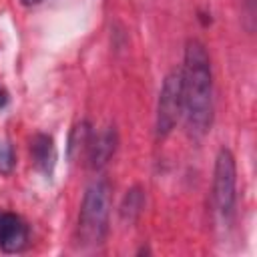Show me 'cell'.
Here are the masks:
<instances>
[{
  "instance_id": "1",
  "label": "cell",
  "mask_w": 257,
  "mask_h": 257,
  "mask_svg": "<svg viewBox=\"0 0 257 257\" xmlns=\"http://www.w3.org/2000/svg\"><path fill=\"white\" fill-rule=\"evenodd\" d=\"M183 114L187 128L195 139L211 131L213 122V78L211 62L199 40H189L185 48V66L181 68Z\"/></svg>"
},
{
  "instance_id": "2",
  "label": "cell",
  "mask_w": 257,
  "mask_h": 257,
  "mask_svg": "<svg viewBox=\"0 0 257 257\" xmlns=\"http://www.w3.org/2000/svg\"><path fill=\"white\" fill-rule=\"evenodd\" d=\"M110 185L104 179L94 181L82 199L78 213V237L84 245H100L108 231Z\"/></svg>"
},
{
  "instance_id": "3",
  "label": "cell",
  "mask_w": 257,
  "mask_h": 257,
  "mask_svg": "<svg viewBox=\"0 0 257 257\" xmlns=\"http://www.w3.org/2000/svg\"><path fill=\"white\" fill-rule=\"evenodd\" d=\"M235 159L229 149H221L215 161V173H213V203L217 213L229 221L235 211Z\"/></svg>"
},
{
  "instance_id": "4",
  "label": "cell",
  "mask_w": 257,
  "mask_h": 257,
  "mask_svg": "<svg viewBox=\"0 0 257 257\" xmlns=\"http://www.w3.org/2000/svg\"><path fill=\"white\" fill-rule=\"evenodd\" d=\"M183 114V88H181V70H173L165 76L159 106H157V135L167 137Z\"/></svg>"
},
{
  "instance_id": "5",
  "label": "cell",
  "mask_w": 257,
  "mask_h": 257,
  "mask_svg": "<svg viewBox=\"0 0 257 257\" xmlns=\"http://www.w3.org/2000/svg\"><path fill=\"white\" fill-rule=\"evenodd\" d=\"M28 241V227L26 223L14 213L0 215V249L6 253L20 251Z\"/></svg>"
},
{
  "instance_id": "6",
  "label": "cell",
  "mask_w": 257,
  "mask_h": 257,
  "mask_svg": "<svg viewBox=\"0 0 257 257\" xmlns=\"http://www.w3.org/2000/svg\"><path fill=\"white\" fill-rule=\"evenodd\" d=\"M114 149H116V131H114V126H108L104 133H100L88 145V151H90V155H88L90 167L92 169L104 167L110 161V157L114 155Z\"/></svg>"
},
{
  "instance_id": "7",
  "label": "cell",
  "mask_w": 257,
  "mask_h": 257,
  "mask_svg": "<svg viewBox=\"0 0 257 257\" xmlns=\"http://www.w3.org/2000/svg\"><path fill=\"white\" fill-rule=\"evenodd\" d=\"M30 155L34 165L44 173V175H52L54 169V161H56V151H54V141L48 135H34L30 141Z\"/></svg>"
},
{
  "instance_id": "8",
  "label": "cell",
  "mask_w": 257,
  "mask_h": 257,
  "mask_svg": "<svg viewBox=\"0 0 257 257\" xmlns=\"http://www.w3.org/2000/svg\"><path fill=\"white\" fill-rule=\"evenodd\" d=\"M141 207H143V191L139 187H135V189L126 191L124 201H122V207H120V215L131 223L141 213Z\"/></svg>"
},
{
  "instance_id": "9",
  "label": "cell",
  "mask_w": 257,
  "mask_h": 257,
  "mask_svg": "<svg viewBox=\"0 0 257 257\" xmlns=\"http://www.w3.org/2000/svg\"><path fill=\"white\" fill-rule=\"evenodd\" d=\"M90 145V126L88 122H80L72 128L70 133V141H68V155L74 157L76 151H80L82 147H88Z\"/></svg>"
},
{
  "instance_id": "10",
  "label": "cell",
  "mask_w": 257,
  "mask_h": 257,
  "mask_svg": "<svg viewBox=\"0 0 257 257\" xmlns=\"http://www.w3.org/2000/svg\"><path fill=\"white\" fill-rule=\"evenodd\" d=\"M14 167V153L8 143L0 145V173H10Z\"/></svg>"
},
{
  "instance_id": "11",
  "label": "cell",
  "mask_w": 257,
  "mask_h": 257,
  "mask_svg": "<svg viewBox=\"0 0 257 257\" xmlns=\"http://www.w3.org/2000/svg\"><path fill=\"white\" fill-rule=\"evenodd\" d=\"M6 102H8V92H6V88L0 86V108H4Z\"/></svg>"
},
{
  "instance_id": "12",
  "label": "cell",
  "mask_w": 257,
  "mask_h": 257,
  "mask_svg": "<svg viewBox=\"0 0 257 257\" xmlns=\"http://www.w3.org/2000/svg\"><path fill=\"white\" fill-rule=\"evenodd\" d=\"M24 6H34V4H38V2H42V0H20Z\"/></svg>"
},
{
  "instance_id": "13",
  "label": "cell",
  "mask_w": 257,
  "mask_h": 257,
  "mask_svg": "<svg viewBox=\"0 0 257 257\" xmlns=\"http://www.w3.org/2000/svg\"><path fill=\"white\" fill-rule=\"evenodd\" d=\"M0 215H2V211H0Z\"/></svg>"
}]
</instances>
